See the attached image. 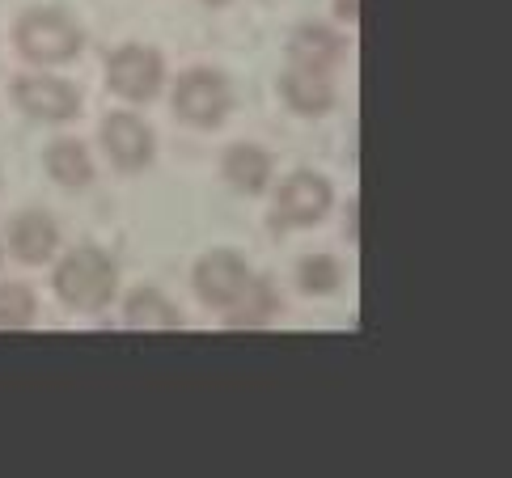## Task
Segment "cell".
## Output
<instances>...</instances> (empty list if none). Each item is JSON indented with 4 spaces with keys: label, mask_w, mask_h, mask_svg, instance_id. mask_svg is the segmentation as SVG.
Segmentation results:
<instances>
[{
    "label": "cell",
    "mask_w": 512,
    "mask_h": 478,
    "mask_svg": "<svg viewBox=\"0 0 512 478\" xmlns=\"http://www.w3.org/2000/svg\"><path fill=\"white\" fill-rule=\"evenodd\" d=\"M161 81H166V64L153 47H140V43H127L119 47L111 60H106V85L115 89L119 98L127 102H149L157 98Z\"/></svg>",
    "instance_id": "obj_4"
},
{
    "label": "cell",
    "mask_w": 512,
    "mask_h": 478,
    "mask_svg": "<svg viewBox=\"0 0 512 478\" xmlns=\"http://www.w3.org/2000/svg\"><path fill=\"white\" fill-rule=\"evenodd\" d=\"M127 326L132 330H178L182 314L161 292L140 288V292H132V301H127Z\"/></svg>",
    "instance_id": "obj_13"
},
{
    "label": "cell",
    "mask_w": 512,
    "mask_h": 478,
    "mask_svg": "<svg viewBox=\"0 0 512 478\" xmlns=\"http://www.w3.org/2000/svg\"><path fill=\"white\" fill-rule=\"evenodd\" d=\"M339 17H347V22H356V0H339Z\"/></svg>",
    "instance_id": "obj_18"
},
{
    "label": "cell",
    "mask_w": 512,
    "mask_h": 478,
    "mask_svg": "<svg viewBox=\"0 0 512 478\" xmlns=\"http://www.w3.org/2000/svg\"><path fill=\"white\" fill-rule=\"evenodd\" d=\"M233 106L229 94V81L212 68H191L182 72L178 85H174V115L187 119L195 127H216Z\"/></svg>",
    "instance_id": "obj_3"
},
{
    "label": "cell",
    "mask_w": 512,
    "mask_h": 478,
    "mask_svg": "<svg viewBox=\"0 0 512 478\" xmlns=\"http://www.w3.org/2000/svg\"><path fill=\"white\" fill-rule=\"evenodd\" d=\"M288 60L297 68H314V72H335L343 60V39L326 26H301L288 43Z\"/></svg>",
    "instance_id": "obj_11"
},
{
    "label": "cell",
    "mask_w": 512,
    "mask_h": 478,
    "mask_svg": "<svg viewBox=\"0 0 512 478\" xmlns=\"http://www.w3.org/2000/svg\"><path fill=\"white\" fill-rule=\"evenodd\" d=\"M34 322V297L22 284H0V330H22Z\"/></svg>",
    "instance_id": "obj_16"
},
{
    "label": "cell",
    "mask_w": 512,
    "mask_h": 478,
    "mask_svg": "<svg viewBox=\"0 0 512 478\" xmlns=\"http://www.w3.org/2000/svg\"><path fill=\"white\" fill-rule=\"evenodd\" d=\"M102 144L119 170H144L153 161V132L136 115H111L102 123Z\"/></svg>",
    "instance_id": "obj_8"
},
{
    "label": "cell",
    "mask_w": 512,
    "mask_h": 478,
    "mask_svg": "<svg viewBox=\"0 0 512 478\" xmlns=\"http://www.w3.org/2000/svg\"><path fill=\"white\" fill-rule=\"evenodd\" d=\"M280 89H284L288 106H292V110H301V115H326V110L335 106L331 72H314V68H297V64H288Z\"/></svg>",
    "instance_id": "obj_10"
},
{
    "label": "cell",
    "mask_w": 512,
    "mask_h": 478,
    "mask_svg": "<svg viewBox=\"0 0 512 478\" xmlns=\"http://www.w3.org/2000/svg\"><path fill=\"white\" fill-rule=\"evenodd\" d=\"M331 182L322 174H292L284 178V187L276 195V208H271V225L276 229H305V225H318V220L331 212Z\"/></svg>",
    "instance_id": "obj_5"
},
{
    "label": "cell",
    "mask_w": 512,
    "mask_h": 478,
    "mask_svg": "<svg viewBox=\"0 0 512 478\" xmlns=\"http://www.w3.org/2000/svg\"><path fill=\"white\" fill-rule=\"evenodd\" d=\"M13 98L26 115L43 119V123H64L81 110V94L60 77H22L13 85Z\"/></svg>",
    "instance_id": "obj_7"
},
{
    "label": "cell",
    "mask_w": 512,
    "mask_h": 478,
    "mask_svg": "<svg viewBox=\"0 0 512 478\" xmlns=\"http://www.w3.org/2000/svg\"><path fill=\"white\" fill-rule=\"evenodd\" d=\"M115 288H119V271L94 246L72 250L68 259L56 267V292H60V301L68 309H81V314H98V309L115 297Z\"/></svg>",
    "instance_id": "obj_1"
},
{
    "label": "cell",
    "mask_w": 512,
    "mask_h": 478,
    "mask_svg": "<svg viewBox=\"0 0 512 478\" xmlns=\"http://www.w3.org/2000/svg\"><path fill=\"white\" fill-rule=\"evenodd\" d=\"M250 288V267L246 259H237L233 250H212L208 259H199L195 267V292L212 309H233Z\"/></svg>",
    "instance_id": "obj_6"
},
{
    "label": "cell",
    "mask_w": 512,
    "mask_h": 478,
    "mask_svg": "<svg viewBox=\"0 0 512 478\" xmlns=\"http://www.w3.org/2000/svg\"><path fill=\"white\" fill-rule=\"evenodd\" d=\"M297 280L305 292H335L339 288V263L326 259V254H318V259H305Z\"/></svg>",
    "instance_id": "obj_17"
},
{
    "label": "cell",
    "mask_w": 512,
    "mask_h": 478,
    "mask_svg": "<svg viewBox=\"0 0 512 478\" xmlns=\"http://www.w3.org/2000/svg\"><path fill=\"white\" fill-rule=\"evenodd\" d=\"M208 5H229V0H208Z\"/></svg>",
    "instance_id": "obj_19"
},
{
    "label": "cell",
    "mask_w": 512,
    "mask_h": 478,
    "mask_svg": "<svg viewBox=\"0 0 512 478\" xmlns=\"http://www.w3.org/2000/svg\"><path fill=\"white\" fill-rule=\"evenodd\" d=\"M81 30L60 9H30L17 22V51L34 64H64L81 51Z\"/></svg>",
    "instance_id": "obj_2"
},
{
    "label": "cell",
    "mask_w": 512,
    "mask_h": 478,
    "mask_svg": "<svg viewBox=\"0 0 512 478\" xmlns=\"http://www.w3.org/2000/svg\"><path fill=\"white\" fill-rule=\"evenodd\" d=\"M47 174L60 182V187H85L94 178V161H89L85 144L77 140H56L47 149Z\"/></svg>",
    "instance_id": "obj_14"
},
{
    "label": "cell",
    "mask_w": 512,
    "mask_h": 478,
    "mask_svg": "<svg viewBox=\"0 0 512 478\" xmlns=\"http://www.w3.org/2000/svg\"><path fill=\"white\" fill-rule=\"evenodd\" d=\"M225 178L237 191L259 195L267 187V178H271V157L263 149H254V144H233V149L225 153Z\"/></svg>",
    "instance_id": "obj_12"
},
{
    "label": "cell",
    "mask_w": 512,
    "mask_h": 478,
    "mask_svg": "<svg viewBox=\"0 0 512 478\" xmlns=\"http://www.w3.org/2000/svg\"><path fill=\"white\" fill-rule=\"evenodd\" d=\"M9 246L22 263H47L60 246V229L47 212H22L9 225Z\"/></svg>",
    "instance_id": "obj_9"
},
{
    "label": "cell",
    "mask_w": 512,
    "mask_h": 478,
    "mask_svg": "<svg viewBox=\"0 0 512 478\" xmlns=\"http://www.w3.org/2000/svg\"><path fill=\"white\" fill-rule=\"evenodd\" d=\"M242 309L229 318L233 326H259V322H267L271 314L280 309V297H276V288H271L267 280H250V288H246V297L237 301Z\"/></svg>",
    "instance_id": "obj_15"
}]
</instances>
